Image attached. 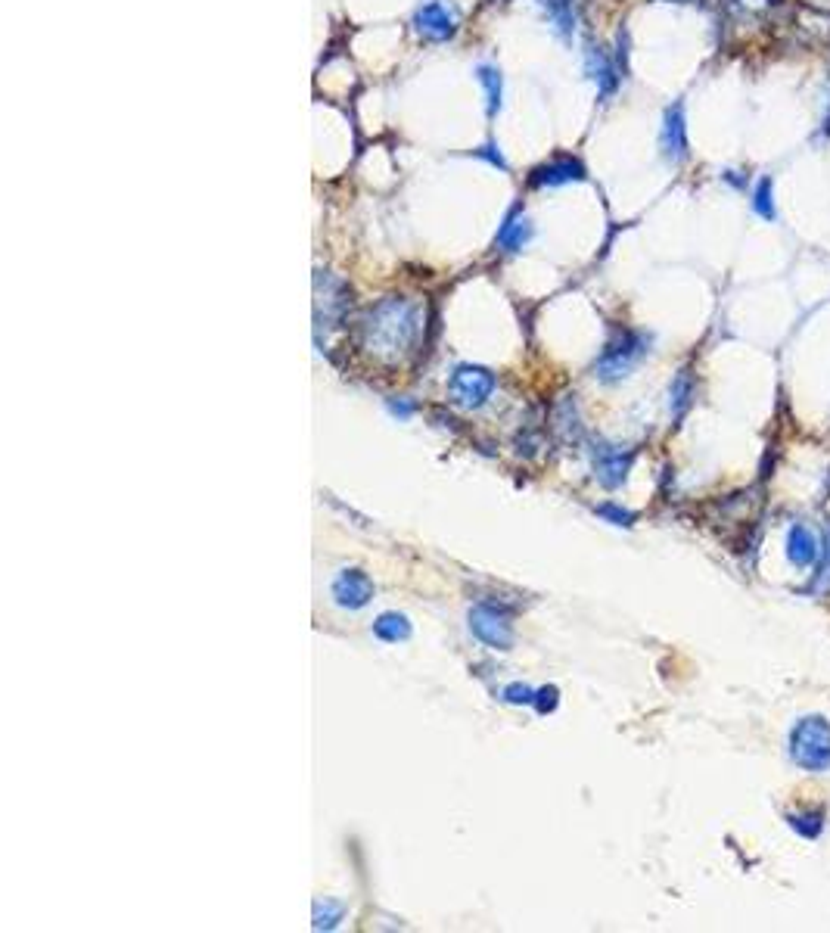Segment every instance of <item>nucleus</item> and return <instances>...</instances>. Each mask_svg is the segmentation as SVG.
<instances>
[{"label":"nucleus","mask_w":830,"mask_h":933,"mask_svg":"<svg viewBox=\"0 0 830 933\" xmlns=\"http://www.w3.org/2000/svg\"><path fill=\"white\" fill-rule=\"evenodd\" d=\"M818 554H821V548H818L815 532H812L809 526H803V523L790 526V535H787V557H790L793 567H812V563L818 560Z\"/></svg>","instance_id":"ddd939ff"},{"label":"nucleus","mask_w":830,"mask_h":933,"mask_svg":"<svg viewBox=\"0 0 830 933\" xmlns=\"http://www.w3.org/2000/svg\"><path fill=\"white\" fill-rule=\"evenodd\" d=\"M597 514H600V517H607V520H610V523H616V526H632V520H635V514L622 511V507H616V504H604Z\"/></svg>","instance_id":"5701e85b"},{"label":"nucleus","mask_w":830,"mask_h":933,"mask_svg":"<svg viewBox=\"0 0 830 933\" xmlns=\"http://www.w3.org/2000/svg\"><path fill=\"white\" fill-rule=\"evenodd\" d=\"M470 632L485 647H495V650H507L513 644V622L495 604H476L470 610Z\"/></svg>","instance_id":"20e7f679"},{"label":"nucleus","mask_w":830,"mask_h":933,"mask_svg":"<svg viewBox=\"0 0 830 933\" xmlns=\"http://www.w3.org/2000/svg\"><path fill=\"white\" fill-rule=\"evenodd\" d=\"M569 181H585V165L572 156H557L551 159L548 165H541L532 172L529 184L532 187H560V184H569Z\"/></svg>","instance_id":"f8f14e48"},{"label":"nucleus","mask_w":830,"mask_h":933,"mask_svg":"<svg viewBox=\"0 0 830 933\" xmlns=\"http://www.w3.org/2000/svg\"><path fill=\"white\" fill-rule=\"evenodd\" d=\"M451 395L457 405L464 408H479L485 405V399L495 392V374L485 371V367H473V364H464L457 367L454 377H451Z\"/></svg>","instance_id":"39448f33"},{"label":"nucleus","mask_w":830,"mask_h":933,"mask_svg":"<svg viewBox=\"0 0 830 933\" xmlns=\"http://www.w3.org/2000/svg\"><path fill=\"white\" fill-rule=\"evenodd\" d=\"M628 467H632V451L619 445H597L594 448V473L607 489H616L625 483Z\"/></svg>","instance_id":"1a4fd4ad"},{"label":"nucleus","mask_w":830,"mask_h":933,"mask_svg":"<svg viewBox=\"0 0 830 933\" xmlns=\"http://www.w3.org/2000/svg\"><path fill=\"white\" fill-rule=\"evenodd\" d=\"M529 240H532V224L523 212H510L498 228V237H495V243L504 252H520Z\"/></svg>","instance_id":"4468645a"},{"label":"nucleus","mask_w":830,"mask_h":933,"mask_svg":"<svg viewBox=\"0 0 830 933\" xmlns=\"http://www.w3.org/2000/svg\"><path fill=\"white\" fill-rule=\"evenodd\" d=\"M333 598L339 607L349 610H361L370 598H374V585H370L364 570H342L333 582Z\"/></svg>","instance_id":"9d476101"},{"label":"nucleus","mask_w":830,"mask_h":933,"mask_svg":"<svg viewBox=\"0 0 830 933\" xmlns=\"http://www.w3.org/2000/svg\"><path fill=\"white\" fill-rule=\"evenodd\" d=\"M504 697H507V703H532L535 700L532 688H526V685H510L504 691Z\"/></svg>","instance_id":"b1692460"},{"label":"nucleus","mask_w":830,"mask_h":933,"mask_svg":"<svg viewBox=\"0 0 830 933\" xmlns=\"http://www.w3.org/2000/svg\"><path fill=\"white\" fill-rule=\"evenodd\" d=\"M725 10L734 16V19H747V22H759L765 16L775 13L784 0H722Z\"/></svg>","instance_id":"dca6fc26"},{"label":"nucleus","mask_w":830,"mask_h":933,"mask_svg":"<svg viewBox=\"0 0 830 933\" xmlns=\"http://www.w3.org/2000/svg\"><path fill=\"white\" fill-rule=\"evenodd\" d=\"M790 756L799 769L827 772L830 769V722L824 716L799 719L790 731Z\"/></svg>","instance_id":"f03ea898"},{"label":"nucleus","mask_w":830,"mask_h":933,"mask_svg":"<svg viewBox=\"0 0 830 933\" xmlns=\"http://www.w3.org/2000/svg\"><path fill=\"white\" fill-rule=\"evenodd\" d=\"M374 632H377V638H383L389 644H398V641H405L411 635V622L402 613H383L374 622Z\"/></svg>","instance_id":"a211bd4d"},{"label":"nucleus","mask_w":830,"mask_h":933,"mask_svg":"<svg viewBox=\"0 0 830 933\" xmlns=\"http://www.w3.org/2000/svg\"><path fill=\"white\" fill-rule=\"evenodd\" d=\"M691 395H694V377L691 371H678L675 383H672V417L681 420L684 411L691 408Z\"/></svg>","instance_id":"aec40b11"},{"label":"nucleus","mask_w":830,"mask_h":933,"mask_svg":"<svg viewBox=\"0 0 830 933\" xmlns=\"http://www.w3.org/2000/svg\"><path fill=\"white\" fill-rule=\"evenodd\" d=\"M812 595H830V523L824 526V554H821V567L809 585Z\"/></svg>","instance_id":"412c9836"},{"label":"nucleus","mask_w":830,"mask_h":933,"mask_svg":"<svg viewBox=\"0 0 830 933\" xmlns=\"http://www.w3.org/2000/svg\"><path fill=\"white\" fill-rule=\"evenodd\" d=\"M750 206H753V212H756L759 218H765V221H775V218H778L775 184H771L768 175H762V178L756 181V187H753V193H750Z\"/></svg>","instance_id":"f3484780"},{"label":"nucleus","mask_w":830,"mask_h":933,"mask_svg":"<svg viewBox=\"0 0 830 933\" xmlns=\"http://www.w3.org/2000/svg\"><path fill=\"white\" fill-rule=\"evenodd\" d=\"M346 284L330 274H318V327H336L346 318Z\"/></svg>","instance_id":"6e6552de"},{"label":"nucleus","mask_w":830,"mask_h":933,"mask_svg":"<svg viewBox=\"0 0 830 933\" xmlns=\"http://www.w3.org/2000/svg\"><path fill=\"white\" fill-rule=\"evenodd\" d=\"M541 4V10L548 13V19L554 22V28L560 35H572L576 32V22H579V16H576V0H538Z\"/></svg>","instance_id":"2eb2a0df"},{"label":"nucleus","mask_w":830,"mask_h":933,"mask_svg":"<svg viewBox=\"0 0 830 933\" xmlns=\"http://www.w3.org/2000/svg\"><path fill=\"white\" fill-rule=\"evenodd\" d=\"M644 352H647L644 333H635V330L616 333L607 343V349L597 358V377L600 380H622L644 358Z\"/></svg>","instance_id":"7ed1b4c3"},{"label":"nucleus","mask_w":830,"mask_h":933,"mask_svg":"<svg viewBox=\"0 0 830 933\" xmlns=\"http://www.w3.org/2000/svg\"><path fill=\"white\" fill-rule=\"evenodd\" d=\"M457 22H461L457 10L442 4V0H429L414 13V28L429 41H448L457 32Z\"/></svg>","instance_id":"0eeeda50"},{"label":"nucleus","mask_w":830,"mask_h":933,"mask_svg":"<svg viewBox=\"0 0 830 933\" xmlns=\"http://www.w3.org/2000/svg\"><path fill=\"white\" fill-rule=\"evenodd\" d=\"M585 72L594 78L600 97L616 94L619 78H622V69L610 60V53H607L604 47H588V50H585Z\"/></svg>","instance_id":"9b49d317"},{"label":"nucleus","mask_w":830,"mask_h":933,"mask_svg":"<svg viewBox=\"0 0 830 933\" xmlns=\"http://www.w3.org/2000/svg\"><path fill=\"white\" fill-rule=\"evenodd\" d=\"M476 78H479L482 91H485V109H489V116H495L498 106H501V72L495 66H489V63H482L476 69Z\"/></svg>","instance_id":"6ab92c4d"},{"label":"nucleus","mask_w":830,"mask_h":933,"mask_svg":"<svg viewBox=\"0 0 830 933\" xmlns=\"http://www.w3.org/2000/svg\"><path fill=\"white\" fill-rule=\"evenodd\" d=\"M423 336V305L408 296H386L358 321V346L383 364L411 355Z\"/></svg>","instance_id":"f257e3e1"},{"label":"nucleus","mask_w":830,"mask_h":933,"mask_svg":"<svg viewBox=\"0 0 830 933\" xmlns=\"http://www.w3.org/2000/svg\"><path fill=\"white\" fill-rule=\"evenodd\" d=\"M660 150L669 162L681 165L691 156V140H688V116H684V103H672L663 112V128H660Z\"/></svg>","instance_id":"423d86ee"},{"label":"nucleus","mask_w":830,"mask_h":933,"mask_svg":"<svg viewBox=\"0 0 830 933\" xmlns=\"http://www.w3.org/2000/svg\"><path fill=\"white\" fill-rule=\"evenodd\" d=\"M787 822H790V828L796 834H803L809 840L824 831V815L821 812H796V815H787Z\"/></svg>","instance_id":"4be33fe9"},{"label":"nucleus","mask_w":830,"mask_h":933,"mask_svg":"<svg viewBox=\"0 0 830 933\" xmlns=\"http://www.w3.org/2000/svg\"><path fill=\"white\" fill-rule=\"evenodd\" d=\"M681 4H700V0H681Z\"/></svg>","instance_id":"393cba45"}]
</instances>
